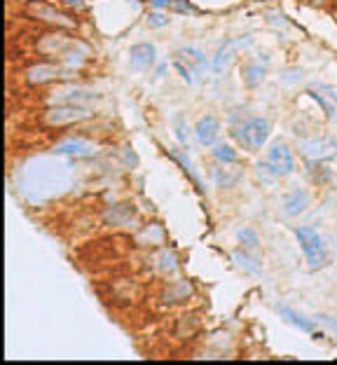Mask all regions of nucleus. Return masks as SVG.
<instances>
[{"label":"nucleus","instance_id":"5701e85b","mask_svg":"<svg viewBox=\"0 0 337 365\" xmlns=\"http://www.w3.org/2000/svg\"><path fill=\"white\" fill-rule=\"evenodd\" d=\"M169 24V19H164V14L162 12H152V14H148V26H152V28H162V26H167Z\"/></svg>","mask_w":337,"mask_h":365},{"label":"nucleus","instance_id":"ddd939ff","mask_svg":"<svg viewBox=\"0 0 337 365\" xmlns=\"http://www.w3.org/2000/svg\"><path fill=\"white\" fill-rule=\"evenodd\" d=\"M174 61H178V64H183L185 68H190L192 73H197L202 71L204 66H207V56H204L199 49L195 47H185V49H178V52L174 54Z\"/></svg>","mask_w":337,"mask_h":365},{"label":"nucleus","instance_id":"4be33fe9","mask_svg":"<svg viewBox=\"0 0 337 365\" xmlns=\"http://www.w3.org/2000/svg\"><path fill=\"white\" fill-rule=\"evenodd\" d=\"M174 129H176V139L181 141V145H190V129L185 127V122H183V117H176L174 122Z\"/></svg>","mask_w":337,"mask_h":365},{"label":"nucleus","instance_id":"423d86ee","mask_svg":"<svg viewBox=\"0 0 337 365\" xmlns=\"http://www.w3.org/2000/svg\"><path fill=\"white\" fill-rule=\"evenodd\" d=\"M28 14H31L33 19L45 21V24H52V26H59V28H73L75 26V19H71L66 12L56 10L54 5H49V3H31L28 5Z\"/></svg>","mask_w":337,"mask_h":365},{"label":"nucleus","instance_id":"39448f33","mask_svg":"<svg viewBox=\"0 0 337 365\" xmlns=\"http://www.w3.org/2000/svg\"><path fill=\"white\" fill-rule=\"evenodd\" d=\"M84 117H89V110L75 104H61L56 108H49V110L45 113V122H47L49 127H66V124H75Z\"/></svg>","mask_w":337,"mask_h":365},{"label":"nucleus","instance_id":"20e7f679","mask_svg":"<svg viewBox=\"0 0 337 365\" xmlns=\"http://www.w3.org/2000/svg\"><path fill=\"white\" fill-rule=\"evenodd\" d=\"M298 150L310 162H328L337 155V141L325 139V136H310V139L298 141Z\"/></svg>","mask_w":337,"mask_h":365},{"label":"nucleus","instance_id":"f3484780","mask_svg":"<svg viewBox=\"0 0 337 365\" xmlns=\"http://www.w3.org/2000/svg\"><path fill=\"white\" fill-rule=\"evenodd\" d=\"M279 314H281V316L290 323V326L300 328L302 333H312V330H314V323L310 321V318L302 316V314H298V311L293 309V307H288V305H279Z\"/></svg>","mask_w":337,"mask_h":365},{"label":"nucleus","instance_id":"6e6552de","mask_svg":"<svg viewBox=\"0 0 337 365\" xmlns=\"http://www.w3.org/2000/svg\"><path fill=\"white\" fill-rule=\"evenodd\" d=\"M218 136H220V122L216 115H204L197 119L195 124V139L199 145L204 148H213L218 143Z\"/></svg>","mask_w":337,"mask_h":365},{"label":"nucleus","instance_id":"9d476101","mask_svg":"<svg viewBox=\"0 0 337 365\" xmlns=\"http://www.w3.org/2000/svg\"><path fill=\"white\" fill-rule=\"evenodd\" d=\"M157 64V49L150 43H139L129 49V66L134 71H150Z\"/></svg>","mask_w":337,"mask_h":365},{"label":"nucleus","instance_id":"393cba45","mask_svg":"<svg viewBox=\"0 0 337 365\" xmlns=\"http://www.w3.org/2000/svg\"><path fill=\"white\" fill-rule=\"evenodd\" d=\"M64 5H68V8H73V10H82L84 8V0H61Z\"/></svg>","mask_w":337,"mask_h":365},{"label":"nucleus","instance_id":"f257e3e1","mask_svg":"<svg viewBox=\"0 0 337 365\" xmlns=\"http://www.w3.org/2000/svg\"><path fill=\"white\" fill-rule=\"evenodd\" d=\"M272 122L267 117H248L232 129V136L244 150H262L270 141Z\"/></svg>","mask_w":337,"mask_h":365},{"label":"nucleus","instance_id":"412c9836","mask_svg":"<svg viewBox=\"0 0 337 365\" xmlns=\"http://www.w3.org/2000/svg\"><path fill=\"white\" fill-rule=\"evenodd\" d=\"M157 258L162 260V262H157V267H159V272H162V274H174V272H176V267H178V265H176V255H174V253H169L167 248L159 250Z\"/></svg>","mask_w":337,"mask_h":365},{"label":"nucleus","instance_id":"0eeeda50","mask_svg":"<svg viewBox=\"0 0 337 365\" xmlns=\"http://www.w3.org/2000/svg\"><path fill=\"white\" fill-rule=\"evenodd\" d=\"M312 204V195L305 190V187H293L281 197V213L286 218H298V215L305 213Z\"/></svg>","mask_w":337,"mask_h":365},{"label":"nucleus","instance_id":"f03ea898","mask_svg":"<svg viewBox=\"0 0 337 365\" xmlns=\"http://www.w3.org/2000/svg\"><path fill=\"white\" fill-rule=\"evenodd\" d=\"M295 239H298V246L312 270H321V267L328 265V244H325V239L314 227L310 225L295 227Z\"/></svg>","mask_w":337,"mask_h":365},{"label":"nucleus","instance_id":"9b49d317","mask_svg":"<svg viewBox=\"0 0 337 365\" xmlns=\"http://www.w3.org/2000/svg\"><path fill=\"white\" fill-rule=\"evenodd\" d=\"M307 94L321 106V110L325 113L328 122H335L337 119V91L333 87H325V84H318V89H310Z\"/></svg>","mask_w":337,"mask_h":365},{"label":"nucleus","instance_id":"f8f14e48","mask_svg":"<svg viewBox=\"0 0 337 365\" xmlns=\"http://www.w3.org/2000/svg\"><path fill=\"white\" fill-rule=\"evenodd\" d=\"M61 75V68L56 64H49V61H40V64L31 66L26 71V80L28 84H45V82H52Z\"/></svg>","mask_w":337,"mask_h":365},{"label":"nucleus","instance_id":"dca6fc26","mask_svg":"<svg viewBox=\"0 0 337 365\" xmlns=\"http://www.w3.org/2000/svg\"><path fill=\"white\" fill-rule=\"evenodd\" d=\"M239 45H244V40H239V43H234V45H222L218 52H216L213 59H211V68H213L216 73L227 71V66H230L234 59V49H237Z\"/></svg>","mask_w":337,"mask_h":365},{"label":"nucleus","instance_id":"b1692460","mask_svg":"<svg viewBox=\"0 0 337 365\" xmlns=\"http://www.w3.org/2000/svg\"><path fill=\"white\" fill-rule=\"evenodd\" d=\"M169 5H171V0H150V8L157 10V12H162V10L169 8Z\"/></svg>","mask_w":337,"mask_h":365},{"label":"nucleus","instance_id":"2eb2a0df","mask_svg":"<svg viewBox=\"0 0 337 365\" xmlns=\"http://www.w3.org/2000/svg\"><path fill=\"white\" fill-rule=\"evenodd\" d=\"M265 75H267V66H262L260 61H248L242 68V80L246 87H258V84H262Z\"/></svg>","mask_w":337,"mask_h":365},{"label":"nucleus","instance_id":"7ed1b4c3","mask_svg":"<svg viewBox=\"0 0 337 365\" xmlns=\"http://www.w3.org/2000/svg\"><path fill=\"white\" fill-rule=\"evenodd\" d=\"M270 178H288L295 174V155L283 141H274L265 152V162L260 164Z\"/></svg>","mask_w":337,"mask_h":365},{"label":"nucleus","instance_id":"4468645a","mask_svg":"<svg viewBox=\"0 0 337 365\" xmlns=\"http://www.w3.org/2000/svg\"><path fill=\"white\" fill-rule=\"evenodd\" d=\"M232 258L246 274H260V270H262V262L258 260V255H255L253 250L239 248V250H234V253H232Z\"/></svg>","mask_w":337,"mask_h":365},{"label":"nucleus","instance_id":"6ab92c4d","mask_svg":"<svg viewBox=\"0 0 337 365\" xmlns=\"http://www.w3.org/2000/svg\"><path fill=\"white\" fill-rule=\"evenodd\" d=\"M237 242L242 244V248L253 250V253H258V248H260V235L248 225L242 227V230H237Z\"/></svg>","mask_w":337,"mask_h":365},{"label":"nucleus","instance_id":"1a4fd4ad","mask_svg":"<svg viewBox=\"0 0 337 365\" xmlns=\"http://www.w3.org/2000/svg\"><path fill=\"white\" fill-rule=\"evenodd\" d=\"M54 152H56V155H66V157L82 159V157H91V155H94V152H96V145H91L89 141H84V139L66 136L64 141H59V143L54 145Z\"/></svg>","mask_w":337,"mask_h":365},{"label":"nucleus","instance_id":"aec40b11","mask_svg":"<svg viewBox=\"0 0 337 365\" xmlns=\"http://www.w3.org/2000/svg\"><path fill=\"white\" fill-rule=\"evenodd\" d=\"M213 180H216V187L225 190V187H234V185H237L239 174H237V171H232L230 167H225V164H222L220 169L213 171Z\"/></svg>","mask_w":337,"mask_h":365},{"label":"nucleus","instance_id":"a211bd4d","mask_svg":"<svg viewBox=\"0 0 337 365\" xmlns=\"http://www.w3.org/2000/svg\"><path fill=\"white\" fill-rule=\"evenodd\" d=\"M213 157H216V162L225 164V167H234V164L239 162L237 148L230 145V143H216L213 145Z\"/></svg>","mask_w":337,"mask_h":365}]
</instances>
